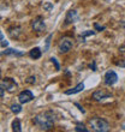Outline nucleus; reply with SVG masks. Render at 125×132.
I'll return each mask as SVG.
<instances>
[{
  "mask_svg": "<svg viewBox=\"0 0 125 132\" xmlns=\"http://www.w3.org/2000/svg\"><path fill=\"white\" fill-rule=\"evenodd\" d=\"M54 113L52 111H46L42 112L40 114H37L34 118V124L37 125L41 130H45V131H48L53 127L54 125Z\"/></svg>",
  "mask_w": 125,
  "mask_h": 132,
  "instance_id": "1",
  "label": "nucleus"
},
{
  "mask_svg": "<svg viewBox=\"0 0 125 132\" xmlns=\"http://www.w3.org/2000/svg\"><path fill=\"white\" fill-rule=\"evenodd\" d=\"M89 125H90L91 130L96 132H107L110 131V124L107 120H105L99 117H94L89 120Z\"/></svg>",
  "mask_w": 125,
  "mask_h": 132,
  "instance_id": "2",
  "label": "nucleus"
},
{
  "mask_svg": "<svg viewBox=\"0 0 125 132\" xmlns=\"http://www.w3.org/2000/svg\"><path fill=\"white\" fill-rule=\"evenodd\" d=\"M73 47V41L70 37H62L58 45V51L60 54H66L69 53Z\"/></svg>",
  "mask_w": 125,
  "mask_h": 132,
  "instance_id": "3",
  "label": "nucleus"
},
{
  "mask_svg": "<svg viewBox=\"0 0 125 132\" xmlns=\"http://www.w3.org/2000/svg\"><path fill=\"white\" fill-rule=\"evenodd\" d=\"M31 28L34 31H37V32H41V31H45L46 30V24H45V19L43 17L41 16H37L35 17L31 22Z\"/></svg>",
  "mask_w": 125,
  "mask_h": 132,
  "instance_id": "4",
  "label": "nucleus"
},
{
  "mask_svg": "<svg viewBox=\"0 0 125 132\" xmlns=\"http://www.w3.org/2000/svg\"><path fill=\"white\" fill-rule=\"evenodd\" d=\"M0 85L3 88H5L7 91H10V93H12V91L17 90V83L14 82V79H12V78H10V77H6V78H4L3 80H1V83H0Z\"/></svg>",
  "mask_w": 125,
  "mask_h": 132,
  "instance_id": "5",
  "label": "nucleus"
},
{
  "mask_svg": "<svg viewBox=\"0 0 125 132\" xmlns=\"http://www.w3.org/2000/svg\"><path fill=\"white\" fill-rule=\"evenodd\" d=\"M118 82V75L114 72V71H107L106 75H105V84L108 85V87H112V85H114L115 83Z\"/></svg>",
  "mask_w": 125,
  "mask_h": 132,
  "instance_id": "6",
  "label": "nucleus"
},
{
  "mask_svg": "<svg viewBox=\"0 0 125 132\" xmlns=\"http://www.w3.org/2000/svg\"><path fill=\"white\" fill-rule=\"evenodd\" d=\"M91 97H93L95 101H102V100H105V98L112 97V94L111 93H107V91L102 90V89H99V90L94 91L93 95H91Z\"/></svg>",
  "mask_w": 125,
  "mask_h": 132,
  "instance_id": "7",
  "label": "nucleus"
},
{
  "mask_svg": "<svg viewBox=\"0 0 125 132\" xmlns=\"http://www.w3.org/2000/svg\"><path fill=\"white\" fill-rule=\"evenodd\" d=\"M31 100H34V94L30 90H24L19 93V95H18V101L21 103H28Z\"/></svg>",
  "mask_w": 125,
  "mask_h": 132,
  "instance_id": "8",
  "label": "nucleus"
},
{
  "mask_svg": "<svg viewBox=\"0 0 125 132\" xmlns=\"http://www.w3.org/2000/svg\"><path fill=\"white\" fill-rule=\"evenodd\" d=\"M78 18H80V16H78V12L76 10H70L65 17V24H72V23L78 21Z\"/></svg>",
  "mask_w": 125,
  "mask_h": 132,
  "instance_id": "9",
  "label": "nucleus"
},
{
  "mask_svg": "<svg viewBox=\"0 0 125 132\" xmlns=\"http://www.w3.org/2000/svg\"><path fill=\"white\" fill-rule=\"evenodd\" d=\"M1 55H12V56H23L24 53L18 51V49H14V48H7L5 49L4 52H1Z\"/></svg>",
  "mask_w": 125,
  "mask_h": 132,
  "instance_id": "10",
  "label": "nucleus"
},
{
  "mask_svg": "<svg viewBox=\"0 0 125 132\" xmlns=\"http://www.w3.org/2000/svg\"><path fill=\"white\" fill-rule=\"evenodd\" d=\"M84 90V83H80L77 84L75 88H72V89H69V90H66L64 94L65 95H75V94H78V93H81V91Z\"/></svg>",
  "mask_w": 125,
  "mask_h": 132,
  "instance_id": "11",
  "label": "nucleus"
},
{
  "mask_svg": "<svg viewBox=\"0 0 125 132\" xmlns=\"http://www.w3.org/2000/svg\"><path fill=\"white\" fill-rule=\"evenodd\" d=\"M21 34H22L21 27H12V28L9 29V35H10L12 38H18Z\"/></svg>",
  "mask_w": 125,
  "mask_h": 132,
  "instance_id": "12",
  "label": "nucleus"
},
{
  "mask_svg": "<svg viewBox=\"0 0 125 132\" xmlns=\"http://www.w3.org/2000/svg\"><path fill=\"white\" fill-rule=\"evenodd\" d=\"M41 55H42V51L38 48V47H35V48L30 49V52H29V56H30L31 59H34V60L40 59Z\"/></svg>",
  "mask_w": 125,
  "mask_h": 132,
  "instance_id": "13",
  "label": "nucleus"
},
{
  "mask_svg": "<svg viewBox=\"0 0 125 132\" xmlns=\"http://www.w3.org/2000/svg\"><path fill=\"white\" fill-rule=\"evenodd\" d=\"M12 130L14 132H21L22 131V125H21V121L19 119H14L12 121Z\"/></svg>",
  "mask_w": 125,
  "mask_h": 132,
  "instance_id": "14",
  "label": "nucleus"
},
{
  "mask_svg": "<svg viewBox=\"0 0 125 132\" xmlns=\"http://www.w3.org/2000/svg\"><path fill=\"white\" fill-rule=\"evenodd\" d=\"M93 35H95V31H91V30H87V31L82 32V34L80 35L81 42H85V37H87V36H93Z\"/></svg>",
  "mask_w": 125,
  "mask_h": 132,
  "instance_id": "15",
  "label": "nucleus"
},
{
  "mask_svg": "<svg viewBox=\"0 0 125 132\" xmlns=\"http://www.w3.org/2000/svg\"><path fill=\"white\" fill-rule=\"evenodd\" d=\"M11 112L12 113H14V114H18V113H21L22 112V106L21 104H17V103H14L11 106Z\"/></svg>",
  "mask_w": 125,
  "mask_h": 132,
  "instance_id": "16",
  "label": "nucleus"
},
{
  "mask_svg": "<svg viewBox=\"0 0 125 132\" xmlns=\"http://www.w3.org/2000/svg\"><path fill=\"white\" fill-rule=\"evenodd\" d=\"M52 34H49L48 36H47V38H46V47L43 48V52H48L49 49V45H51V40H52Z\"/></svg>",
  "mask_w": 125,
  "mask_h": 132,
  "instance_id": "17",
  "label": "nucleus"
},
{
  "mask_svg": "<svg viewBox=\"0 0 125 132\" xmlns=\"http://www.w3.org/2000/svg\"><path fill=\"white\" fill-rule=\"evenodd\" d=\"M75 131H77V132H80V131H82V132H88V129L83 125V124H77L76 127H75Z\"/></svg>",
  "mask_w": 125,
  "mask_h": 132,
  "instance_id": "18",
  "label": "nucleus"
},
{
  "mask_svg": "<svg viewBox=\"0 0 125 132\" xmlns=\"http://www.w3.org/2000/svg\"><path fill=\"white\" fill-rule=\"evenodd\" d=\"M25 82H27L28 84H35V83H36V77H35V76L28 77V78L25 79Z\"/></svg>",
  "mask_w": 125,
  "mask_h": 132,
  "instance_id": "19",
  "label": "nucleus"
},
{
  "mask_svg": "<svg viewBox=\"0 0 125 132\" xmlns=\"http://www.w3.org/2000/svg\"><path fill=\"white\" fill-rule=\"evenodd\" d=\"M49 60H51V61H52V63L54 64V66H56V70H57V71H59V70H60V65H59V63L57 61L56 58H53V56H52V58H51Z\"/></svg>",
  "mask_w": 125,
  "mask_h": 132,
  "instance_id": "20",
  "label": "nucleus"
},
{
  "mask_svg": "<svg viewBox=\"0 0 125 132\" xmlns=\"http://www.w3.org/2000/svg\"><path fill=\"white\" fill-rule=\"evenodd\" d=\"M94 28H95V30H97V31H102V30L106 29V27H102V25H99L97 23H95V24H94Z\"/></svg>",
  "mask_w": 125,
  "mask_h": 132,
  "instance_id": "21",
  "label": "nucleus"
},
{
  "mask_svg": "<svg viewBox=\"0 0 125 132\" xmlns=\"http://www.w3.org/2000/svg\"><path fill=\"white\" fill-rule=\"evenodd\" d=\"M43 9H45V10H47V11H49V10H52V9H53V5L51 3H46L45 5H43Z\"/></svg>",
  "mask_w": 125,
  "mask_h": 132,
  "instance_id": "22",
  "label": "nucleus"
},
{
  "mask_svg": "<svg viewBox=\"0 0 125 132\" xmlns=\"http://www.w3.org/2000/svg\"><path fill=\"white\" fill-rule=\"evenodd\" d=\"M75 106H76V107L78 108V109H80V111L82 112V113H83V114H84V113H85V111H84V108L82 107V106H81V104L78 103V102H75Z\"/></svg>",
  "mask_w": 125,
  "mask_h": 132,
  "instance_id": "23",
  "label": "nucleus"
},
{
  "mask_svg": "<svg viewBox=\"0 0 125 132\" xmlns=\"http://www.w3.org/2000/svg\"><path fill=\"white\" fill-rule=\"evenodd\" d=\"M0 45H1V47H7V46H9V42L1 40V41H0Z\"/></svg>",
  "mask_w": 125,
  "mask_h": 132,
  "instance_id": "24",
  "label": "nucleus"
},
{
  "mask_svg": "<svg viewBox=\"0 0 125 132\" xmlns=\"http://www.w3.org/2000/svg\"><path fill=\"white\" fill-rule=\"evenodd\" d=\"M90 69L93 70V71H96V63H95V61H93V63L90 64Z\"/></svg>",
  "mask_w": 125,
  "mask_h": 132,
  "instance_id": "25",
  "label": "nucleus"
},
{
  "mask_svg": "<svg viewBox=\"0 0 125 132\" xmlns=\"http://www.w3.org/2000/svg\"><path fill=\"white\" fill-rule=\"evenodd\" d=\"M4 95H5V90H4V88L0 85V97H3Z\"/></svg>",
  "mask_w": 125,
  "mask_h": 132,
  "instance_id": "26",
  "label": "nucleus"
},
{
  "mask_svg": "<svg viewBox=\"0 0 125 132\" xmlns=\"http://www.w3.org/2000/svg\"><path fill=\"white\" fill-rule=\"evenodd\" d=\"M1 40H4V35H3V32H1V30H0V41Z\"/></svg>",
  "mask_w": 125,
  "mask_h": 132,
  "instance_id": "27",
  "label": "nucleus"
},
{
  "mask_svg": "<svg viewBox=\"0 0 125 132\" xmlns=\"http://www.w3.org/2000/svg\"><path fill=\"white\" fill-rule=\"evenodd\" d=\"M120 25H122V27H124V28H125V22H120Z\"/></svg>",
  "mask_w": 125,
  "mask_h": 132,
  "instance_id": "28",
  "label": "nucleus"
},
{
  "mask_svg": "<svg viewBox=\"0 0 125 132\" xmlns=\"http://www.w3.org/2000/svg\"><path fill=\"white\" fill-rule=\"evenodd\" d=\"M122 129L125 131V122H123V124H122Z\"/></svg>",
  "mask_w": 125,
  "mask_h": 132,
  "instance_id": "29",
  "label": "nucleus"
}]
</instances>
